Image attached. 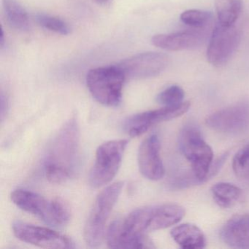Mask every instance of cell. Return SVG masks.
Returning <instances> with one entry per match:
<instances>
[{
	"instance_id": "25",
	"label": "cell",
	"mask_w": 249,
	"mask_h": 249,
	"mask_svg": "<svg viewBox=\"0 0 249 249\" xmlns=\"http://www.w3.org/2000/svg\"><path fill=\"white\" fill-rule=\"evenodd\" d=\"M8 108H9V103H8V97L3 92H2L1 94V119L2 121H3L6 116Z\"/></svg>"
},
{
	"instance_id": "27",
	"label": "cell",
	"mask_w": 249,
	"mask_h": 249,
	"mask_svg": "<svg viewBox=\"0 0 249 249\" xmlns=\"http://www.w3.org/2000/svg\"><path fill=\"white\" fill-rule=\"evenodd\" d=\"M94 2L100 4V5H103V4L107 3L109 0H93Z\"/></svg>"
},
{
	"instance_id": "21",
	"label": "cell",
	"mask_w": 249,
	"mask_h": 249,
	"mask_svg": "<svg viewBox=\"0 0 249 249\" xmlns=\"http://www.w3.org/2000/svg\"><path fill=\"white\" fill-rule=\"evenodd\" d=\"M36 20L40 27L57 34L67 36L71 33V29L68 24L57 17L46 14H37L36 17Z\"/></svg>"
},
{
	"instance_id": "22",
	"label": "cell",
	"mask_w": 249,
	"mask_h": 249,
	"mask_svg": "<svg viewBox=\"0 0 249 249\" xmlns=\"http://www.w3.org/2000/svg\"><path fill=\"white\" fill-rule=\"evenodd\" d=\"M212 18V14L202 10H188L182 13L180 21L189 27L202 28L206 26Z\"/></svg>"
},
{
	"instance_id": "14",
	"label": "cell",
	"mask_w": 249,
	"mask_h": 249,
	"mask_svg": "<svg viewBox=\"0 0 249 249\" xmlns=\"http://www.w3.org/2000/svg\"><path fill=\"white\" fill-rule=\"evenodd\" d=\"M205 34L200 31H182L154 36L151 43L156 47L170 52L189 50L199 47L205 41Z\"/></svg>"
},
{
	"instance_id": "11",
	"label": "cell",
	"mask_w": 249,
	"mask_h": 249,
	"mask_svg": "<svg viewBox=\"0 0 249 249\" xmlns=\"http://www.w3.org/2000/svg\"><path fill=\"white\" fill-rule=\"evenodd\" d=\"M189 107L190 103L183 102L177 106H163L161 108L157 110L138 113L125 121L124 128L129 136L135 138L145 133L157 124L182 116L189 110Z\"/></svg>"
},
{
	"instance_id": "8",
	"label": "cell",
	"mask_w": 249,
	"mask_h": 249,
	"mask_svg": "<svg viewBox=\"0 0 249 249\" xmlns=\"http://www.w3.org/2000/svg\"><path fill=\"white\" fill-rule=\"evenodd\" d=\"M241 41V32L235 25H215L207 49V59L213 66L221 67L231 59Z\"/></svg>"
},
{
	"instance_id": "6",
	"label": "cell",
	"mask_w": 249,
	"mask_h": 249,
	"mask_svg": "<svg viewBox=\"0 0 249 249\" xmlns=\"http://www.w3.org/2000/svg\"><path fill=\"white\" fill-rule=\"evenodd\" d=\"M125 78L124 73L118 65L95 68L87 74V87L99 103L114 107L122 100Z\"/></svg>"
},
{
	"instance_id": "18",
	"label": "cell",
	"mask_w": 249,
	"mask_h": 249,
	"mask_svg": "<svg viewBox=\"0 0 249 249\" xmlns=\"http://www.w3.org/2000/svg\"><path fill=\"white\" fill-rule=\"evenodd\" d=\"M211 193L215 203L224 208L234 206L243 196V191L238 186L224 182L215 183L213 186Z\"/></svg>"
},
{
	"instance_id": "20",
	"label": "cell",
	"mask_w": 249,
	"mask_h": 249,
	"mask_svg": "<svg viewBox=\"0 0 249 249\" xmlns=\"http://www.w3.org/2000/svg\"><path fill=\"white\" fill-rule=\"evenodd\" d=\"M218 22L224 25H234L241 14L242 0H215Z\"/></svg>"
},
{
	"instance_id": "12",
	"label": "cell",
	"mask_w": 249,
	"mask_h": 249,
	"mask_svg": "<svg viewBox=\"0 0 249 249\" xmlns=\"http://www.w3.org/2000/svg\"><path fill=\"white\" fill-rule=\"evenodd\" d=\"M168 56L158 52L138 53L122 61L118 67L125 76L131 78H148L157 76L169 65Z\"/></svg>"
},
{
	"instance_id": "26",
	"label": "cell",
	"mask_w": 249,
	"mask_h": 249,
	"mask_svg": "<svg viewBox=\"0 0 249 249\" xmlns=\"http://www.w3.org/2000/svg\"><path fill=\"white\" fill-rule=\"evenodd\" d=\"M4 45V33L3 30L2 29V31H1V39H0V46L1 47H3Z\"/></svg>"
},
{
	"instance_id": "1",
	"label": "cell",
	"mask_w": 249,
	"mask_h": 249,
	"mask_svg": "<svg viewBox=\"0 0 249 249\" xmlns=\"http://www.w3.org/2000/svg\"><path fill=\"white\" fill-rule=\"evenodd\" d=\"M79 125L72 117L55 135L45 157V175L49 181L62 183L72 177L79 160Z\"/></svg>"
},
{
	"instance_id": "10",
	"label": "cell",
	"mask_w": 249,
	"mask_h": 249,
	"mask_svg": "<svg viewBox=\"0 0 249 249\" xmlns=\"http://www.w3.org/2000/svg\"><path fill=\"white\" fill-rule=\"evenodd\" d=\"M208 127L216 132L237 135L249 129V102L242 101L218 110L206 119Z\"/></svg>"
},
{
	"instance_id": "15",
	"label": "cell",
	"mask_w": 249,
	"mask_h": 249,
	"mask_svg": "<svg viewBox=\"0 0 249 249\" xmlns=\"http://www.w3.org/2000/svg\"><path fill=\"white\" fill-rule=\"evenodd\" d=\"M221 240L230 247L249 248V215H234L225 223L220 232Z\"/></svg>"
},
{
	"instance_id": "4",
	"label": "cell",
	"mask_w": 249,
	"mask_h": 249,
	"mask_svg": "<svg viewBox=\"0 0 249 249\" xmlns=\"http://www.w3.org/2000/svg\"><path fill=\"white\" fill-rule=\"evenodd\" d=\"M123 187V182H116L105 188L97 196L84 227V239L89 247L97 248L101 245L106 223Z\"/></svg>"
},
{
	"instance_id": "2",
	"label": "cell",
	"mask_w": 249,
	"mask_h": 249,
	"mask_svg": "<svg viewBox=\"0 0 249 249\" xmlns=\"http://www.w3.org/2000/svg\"><path fill=\"white\" fill-rule=\"evenodd\" d=\"M184 215V208L178 204H161L138 208L117 221L123 232L141 235L175 225Z\"/></svg>"
},
{
	"instance_id": "9",
	"label": "cell",
	"mask_w": 249,
	"mask_h": 249,
	"mask_svg": "<svg viewBox=\"0 0 249 249\" xmlns=\"http://www.w3.org/2000/svg\"><path fill=\"white\" fill-rule=\"evenodd\" d=\"M13 231L17 238L24 243L44 249H72L71 239L52 229L15 221Z\"/></svg>"
},
{
	"instance_id": "5",
	"label": "cell",
	"mask_w": 249,
	"mask_h": 249,
	"mask_svg": "<svg viewBox=\"0 0 249 249\" xmlns=\"http://www.w3.org/2000/svg\"><path fill=\"white\" fill-rule=\"evenodd\" d=\"M180 151L190 162L193 176L202 182L209 174L213 152L203 139L200 129L194 124L183 126L178 137Z\"/></svg>"
},
{
	"instance_id": "7",
	"label": "cell",
	"mask_w": 249,
	"mask_h": 249,
	"mask_svg": "<svg viewBox=\"0 0 249 249\" xmlns=\"http://www.w3.org/2000/svg\"><path fill=\"white\" fill-rule=\"evenodd\" d=\"M127 144L126 140H119L107 141L98 147L89 176V183L91 187H102L116 177Z\"/></svg>"
},
{
	"instance_id": "13",
	"label": "cell",
	"mask_w": 249,
	"mask_h": 249,
	"mask_svg": "<svg viewBox=\"0 0 249 249\" xmlns=\"http://www.w3.org/2000/svg\"><path fill=\"white\" fill-rule=\"evenodd\" d=\"M160 138L156 134L150 135L141 143L138 161L141 174L151 180H159L164 175V167L160 156Z\"/></svg>"
},
{
	"instance_id": "19",
	"label": "cell",
	"mask_w": 249,
	"mask_h": 249,
	"mask_svg": "<svg viewBox=\"0 0 249 249\" xmlns=\"http://www.w3.org/2000/svg\"><path fill=\"white\" fill-rule=\"evenodd\" d=\"M4 13L8 24L19 31L28 30V14L17 0H2Z\"/></svg>"
},
{
	"instance_id": "24",
	"label": "cell",
	"mask_w": 249,
	"mask_h": 249,
	"mask_svg": "<svg viewBox=\"0 0 249 249\" xmlns=\"http://www.w3.org/2000/svg\"><path fill=\"white\" fill-rule=\"evenodd\" d=\"M184 96V91L181 87L173 85L160 93L157 100L161 106L170 107L183 103Z\"/></svg>"
},
{
	"instance_id": "3",
	"label": "cell",
	"mask_w": 249,
	"mask_h": 249,
	"mask_svg": "<svg viewBox=\"0 0 249 249\" xmlns=\"http://www.w3.org/2000/svg\"><path fill=\"white\" fill-rule=\"evenodd\" d=\"M11 200L20 209L29 213L53 227H63L71 218L68 207L59 200L46 199L26 189H17L11 194Z\"/></svg>"
},
{
	"instance_id": "16",
	"label": "cell",
	"mask_w": 249,
	"mask_h": 249,
	"mask_svg": "<svg viewBox=\"0 0 249 249\" xmlns=\"http://www.w3.org/2000/svg\"><path fill=\"white\" fill-rule=\"evenodd\" d=\"M106 240L109 248L112 249H151L154 248L151 240L146 234L131 235L122 232L116 221H113L107 233Z\"/></svg>"
},
{
	"instance_id": "23",
	"label": "cell",
	"mask_w": 249,
	"mask_h": 249,
	"mask_svg": "<svg viewBox=\"0 0 249 249\" xmlns=\"http://www.w3.org/2000/svg\"><path fill=\"white\" fill-rule=\"evenodd\" d=\"M232 169L237 177L249 179V144L239 150L232 160Z\"/></svg>"
},
{
	"instance_id": "17",
	"label": "cell",
	"mask_w": 249,
	"mask_h": 249,
	"mask_svg": "<svg viewBox=\"0 0 249 249\" xmlns=\"http://www.w3.org/2000/svg\"><path fill=\"white\" fill-rule=\"evenodd\" d=\"M170 234L175 242L182 249H199L206 246L205 234L195 224L190 223L180 224L175 227Z\"/></svg>"
}]
</instances>
